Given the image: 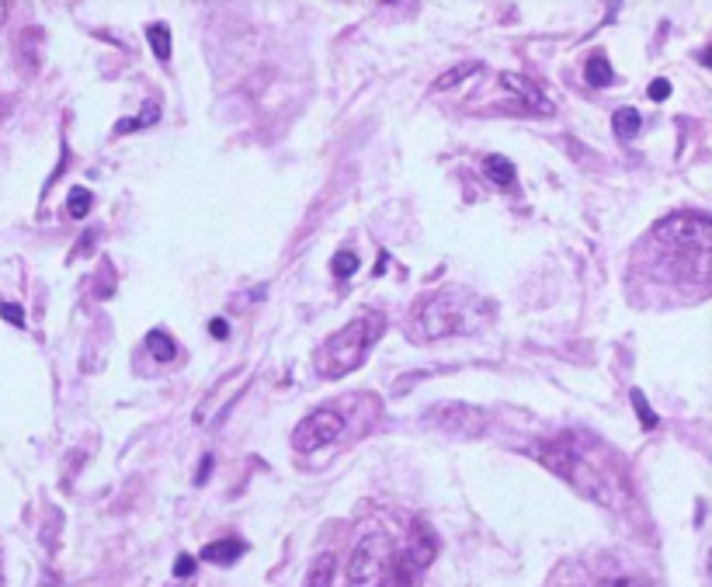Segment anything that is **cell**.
Here are the masks:
<instances>
[{"label":"cell","mask_w":712,"mask_h":587,"mask_svg":"<svg viewBox=\"0 0 712 587\" xmlns=\"http://www.w3.org/2000/svg\"><path fill=\"white\" fill-rule=\"evenodd\" d=\"M494 306H490L477 292L466 289H442L428 296L414 314L417 341H438V338H463L477 334L480 327L490 323Z\"/></svg>","instance_id":"6da1fadb"},{"label":"cell","mask_w":712,"mask_h":587,"mask_svg":"<svg viewBox=\"0 0 712 587\" xmlns=\"http://www.w3.org/2000/svg\"><path fill=\"white\" fill-rule=\"evenodd\" d=\"M382 327H386V320H382L379 314H365V317H358L352 323H344L337 334H331L317 347V355H314L317 372L327 376V379L352 376L365 362V352H369V347L376 344V338L382 334Z\"/></svg>","instance_id":"7a4b0ae2"},{"label":"cell","mask_w":712,"mask_h":587,"mask_svg":"<svg viewBox=\"0 0 712 587\" xmlns=\"http://www.w3.org/2000/svg\"><path fill=\"white\" fill-rule=\"evenodd\" d=\"M532 455L550 473H556L560 480H567L577 493H584V498H591L594 504H612V487L605 480V473L591 466L570 438H545V442L532 445Z\"/></svg>","instance_id":"3957f363"},{"label":"cell","mask_w":712,"mask_h":587,"mask_svg":"<svg viewBox=\"0 0 712 587\" xmlns=\"http://www.w3.org/2000/svg\"><path fill=\"white\" fill-rule=\"evenodd\" d=\"M393 571V542L382 528L365 531L352 549L348 587H386Z\"/></svg>","instance_id":"277c9868"},{"label":"cell","mask_w":712,"mask_h":587,"mask_svg":"<svg viewBox=\"0 0 712 587\" xmlns=\"http://www.w3.org/2000/svg\"><path fill=\"white\" fill-rule=\"evenodd\" d=\"M653 236L674 250H699L709 254L712 247V219L705 212H674L653 227Z\"/></svg>","instance_id":"5b68a950"},{"label":"cell","mask_w":712,"mask_h":587,"mask_svg":"<svg viewBox=\"0 0 712 587\" xmlns=\"http://www.w3.org/2000/svg\"><path fill=\"white\" fill-rule=\"evenodd\" d=\"M344 435V417L337 411H314L309 417H303L296 431H292V449L309 455V452H320L323 445H331L337 442V438Z\"/></svg>","instance_id":"8992f818"},{"label":"cell","mask_w":712,"mask_h":587,"mask_svg":"<svg viewBox=\"0 0 712 587\" xmlns=\"http://www.w3.org/2000/svg\"><path fill=\"white\" fill-rule=\"evenodd\" d=\"M425 420L459 438H477L487 431V414L480 407H469V403H434Z\"/></svg>","instance_id":"52a82bcc"},{"label":"cell","mask_w":712,"mask_h":587,"mask_svg":"<svg viewBox=\"0 0 712 587\" xmlns=\"http://www.w3.org/2000/svg\"><path fill=\"white\" fill-rule=\"evenodd\" d=\"M417 571H428V566L434 563L438 557V539H434V531L425 525V522H417L414 531H410V542H407V553H404Z\"/></svg>","instance_id":"ba28073f"},{"label":"cell","mask_w":712,"mask_h":587,"mask_svg":"<svg viewBox=\"0 0 712 587\" xmlns=\"http://www.w3.org/2000/svg\"><path fill=\"white\" fill-rule=\"evenodd\" d=\"M501 84L511 90V95H518L528 108H532V112H542V115L553 112V101H545V95L528 77H518V73H501Z\"/></svg>","instance_id":"9c48e42d"},{"label":"cell","mask_w":712,"mask_h":587,"mask_svg":"<svg viewBox=\"0 0 712 587\" xmlns=\"http://www.w3.org/2000/svg\"><path fill=\"white\" fill-rule=\"evenodd\" d=\"M244 553H247V546H244L241 539H219V542H209V546L202 549V560H206V563H216V566H233Z\"/></svg>","instance_id":"30bf717a"},{"label":"cell","mask_w":712,"mask_h":587,"mask_svg":"<svg viewBox=\"0 0 712 587\" xmlns=\"http://www.w3.org/2000/svg\"><path fill=\"white\" fill-rule=\"evenodd\" d=\"M334 574H337V557L320 553V557H314V563H309L303 587H334Z\"/></svg>","instance_id":"8fae6325"},{"label":"cell","mask_w":712,"mask_h":587,"mask_svg":"<svg viewBox=\"0 0 712 587\" xmlns=\"http://www.w3.org/2000/svg\"><path fill=\"white\" fill-rule=\"evenodd\" d=\"M146 352H150L157 362H171L177 355V344L168 330H150V334H146Z\"/></svg>","instance_id":"7c38bea8"},{"label":"cell","mask_w":712,"mask_h":587,"mask_svg":"<svg viewBox=\"0 0 712 587\" xmlns=\"http://www.w3.org/2000/svg\"><path fill=\"white\" fill-rule=\"evenodd\" d=\"M640 125H643V119L636 108H618V112L612 115V130L618 139H633L636 133H640Z\"/></svg>","instance_id":"4fadbf2b"},{"label":"cell","mask_w":712,"mask_h":587,"mask_svg":"<svg viewBox=\"0 0 712 587\" xmlns=\"http://www.w3.org/2000/svg\"><path fill=\"white\" fill-rule=\"evenodd\" d=\"M483 171H487V178L494 181V185H501V188H507V185H515V163H511L507 157H487V163H483Z\"/></svg>","instance_id":"5bb4252c"},{"label":"cell","mask_w":712,"mask_h":587,"mask_svg":"<svg viewBox=\"0 0 712 587\" xmlns=\"http://www.w3.org/2000/svg\"><path fill=\"white\" fill-rule=\"evenodd\" d=\"M584 81H588L591 87H609L612 84V63L598 52V57H591L588 66H584Z\"/></svg>","instance_id":"9a60e30c"},{"label":"cell","mask_w":712,"mask_h":587,"mask_svg":"<svg viewBox=\"0 0 712 587\" xmlns=\"http://www.w3.org/2000/svg\"><path fill=\"white\" fill-rule=\"evenodd\" d=\"M483 66L480 63H459V66H452V70H445L442 77L434 81V90H452V87H459L469 73H480Z\"/></svg>","instance_id":"2e32d148"},{"label":"cell","mask_w":712,"mask_h":587,"mask_svg":"<svg viewBox=\"0 0 712 587\" xmlns=\"http://www.w3.org/2000/svg\"><path fill=\"white\" fill-rule=\"evenodd\" d=\"M146 39H150V49L157 60H171V28L168 25H150L146 28Z\"/></svg>","instance_id":"e0dca14e"},{"label":"cell","mask_w":712,"mask_h":587,"mask_svg":"<svg viewBox=\"0 0 712 587\" xmlns=\"http://www.w3.org/2000/svg\"><path fill=\"white\" fill-rule=\"evenodd\" d=\"M90 206H95V195H90V188H73L66 195V216H73V219H84L90 212Z\"/></svg>","instance_id":"ac0fdd59"},{"label":"cell","mask_w":712,"mask_h":587,"mask_svg":"<svg viewBox=\"0 0 712 587\" xmlns=\"http://www.w3.org/2000/svg\"><path fill=\"white\" fill-rule=\"evenodd\" d=\"M331 271H334V279H352V274L358 271V254L355 250H337L331 258Z\"/></svg>","instance_id":"d6986e66"},{"label":"cell","mask_w":712,"mask_h":587,"mask_svg":"<svg viewBox=\"0 0 712 587\" xmlns=\"http://www.w3.org/2000/svg\"><path fill=\"white\" fill-rule=\"evenodd\" d=\"M417 574H421V571H417V566H414L407 557H400V560H396V566L390 571V577H393V584H396V587H417Z\"/></svg>","instance_id":"ffe728a7"},{"label":"cell","mask_w":712,"mask_h":587,"mask_svg":"<svg viewBox=\"0 0 712 587\" xmlns=\"http://www.w3.org/2000/svg\"><path fill=\"white\" fill-rule=\"evenodd\" d=\"M157 119H160V105L146 101V108H143V115H139V119H133V122H119V133H130V130H143V125H154Z\"/></svg>","instance_id":"44dd1931"},{"label":"cell","mask_w":712,"mask_h":587,"mask_svg":"<svg viewBox=\"0 0 712 587\" xmlns=\"http://www.w3.org/2000/svg\"><path fill=\"white\" fill-rule=\"evenodd\" d=\"M633 407H636V414H640V425H643L647 431L656 428V414H653V407L647 403L643 390H633Z\"/></svg>","instance_id":"7402d4cb"},{"label":"cell","mask_w":712,"mask_h":587,"mask_svg":"<svg viewBox=\"0 0 712 587\" xmlns=\"http://www.w3.org/2000/svg\"><path fill=\"white\" fill-rule=\"evenodd\" d=\"M0 317H4L8 323H14V327H25V309L17 303H0Z\"/></svg>","instance_id":"603a6c76"},{"label":"cell","mask_w":712,"mask_h":587,"mask_svg":"<svg viewBox=\"0 0 712 587\" xmlns=\"http://www.w3.org/2000/svg\"><path fill=\"white\" fill-rule=\"evenodd\" d=\"M174 577H177V580L195 577V560H192L188 553H181V557L174 560Z\"/></svg>","instance_id":"cb8c5ba5"},{"label":"cell","mask_w":712,"mask_h":587,"mask_svg":"<svg viewBox=\"0 0 712 587\" xmlns=\"http://www.w3.org/2000/svg\"><path fill=\"white\" fill-rule=\"evenodd\" d=\"M647 95H650V101H667L671 98V81H653L650 87H647Z\"/></svg>","instance_id":"d4e9b609"},{"label":"cell","mask_w":712,"mask_h":587,"mask_svg":"<svg viewBox=\"0 0 712 587\" xmlns=\"http://www.w3.org/2000/svg\"><path fill=\"white\" fill-rule=\"evenodd\" d=\"M209 334L219 338V341H226V338H230V323H226L223 317H219V320H209Z\"/></svg>","instance_id":"484cf974"},{"label":"cell","mask_w":712,"mask_h":587,"mask_svg":"<svg viewBox=\"0 0 712 587\" xmlns=\"http://www.w3.org/2000/svg\"><path fill=\"white\" fill-rule=\"evenodd\" d=\"M209 469H212V455H206V458H202V469H198V476H195V484H198V487H202V484H206V476H209Z\"/></svg>","instance_id":"4316f807"},{"label":"cell","mask_w":712,"mask_h":587,"mask_svg":"<svg viewBox=\"0 0 712 587\" xmlns=\"http://www.w3.org/2000/svg\"><path fill=\"white\" fill-rule=\"evenodd\" d=\"M4 17H8V4L0 0V25H4Z\"/></svg>","instance_id":"83f0119b"},{"label":"cell","mask_w":712,"mask_h":587,"mask_svg":"<svg viewBox=\"0 0 712 587\" xmlns=\"http://www.w3.org/2000/svg\"><path fill=\"white\" fill-rule=\"evenodd\" d=\"M0 584H4V557H0Z\"/></svg>","instance_id":"f1b7e54d"}]
</instances>
